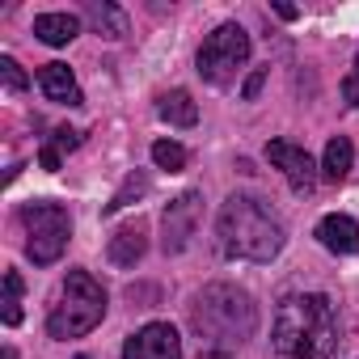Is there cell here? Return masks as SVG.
<instances>
[{
	"label": "cell",
	"mask_w": 359,
	"mask_h": 359,
	"mask_svg": "<svg viewBox=\"0 0 359 359\" xmlns=\"http://www.w3.org/2000/svg\"><path fill=\"white\" fill-rule=\"evenodd\" d=\"M338 346L334 304L317 292L292 296L275 313V351L287 359H330Z\"/></svg>",
	"instance_id": "1"
},
{
	"label": "cell",
	"mask_w": 359,
	"mask_h": 359,
	"mask_svg": "<svg viewBox=\"0 0 359 359\" xmlns=\"http://www.w3.org/2000/svg\"><path fill=\"white\" fill-rule=\"evenodd\" d=\"M216 241L229 258L271 262L283 250V224L254 195H233V199H224V208L216 216Z\"/></svg>",
	"instance_id": "2"
},
{
	"label": "cell",
	"mask_w": 359,
	"mask_h": 359,
	"mask_svg": "<svg viewBox=\"0 0 359 359\" xmlns=\"http://www.w3.org/2000/svg\"><path fill=\"white\" fill-rule=\"evenodd\" d=\"M191 321H195V330H199L203 359H224V351H233L241 338L254 334V325H258V309H254V300H250L241 287L212 283V287L199 296Z\"/></svg>",
	"instance_id": "3"
},
{
	"label": "cell",
	"mask_w": 359,
	"mask_h": 359,
	"mask_svg": "<svg viewBox=\"0 0 359 359\" xmlns=\"http://www.w3.org/2000/svg\"><path fill=\"white\" fill-rule=\"evenodd\" d=\"M102 317H106V292H102V283L93 275H85V271H68V279L60 287V300H55V309L47 317V334L60 338V342L64 338H81Z\"/></svg>",
	"instance_id": "4"
},
{
	"label": "cell",
	"mask_w": 359,
	"mask_h": 359,
	"mask_svg": "<svg viewBox=\"0 0 359 359\" xmlns=\"http://www.w3.org/2000/svg\"><path fill=\"white\" fill-rule=\"evenodd\" d=\"M22 220H26V233H30V237H26V254L34 258V266L60 262V254H64V245H68V237H72L68 212H64L60 203L39 199V203H26Z\"/></svg>",
	"instance_id": "5"
},
{
	"label": "cell",
	"mask_w": 359,
	"mask_h": 359,
	"mask_svg": "<svg viewBox=\"0 0 359 359\" xmlns=\"http://www.w3.org/2000/svg\"><path fill=\"white\" fill-rule=\"evenodd\" d=\"M245 60H250V34L237 22H224L199 47V76L208 85H229L245 68Z\"/></svg>",
	"instance_id": "6"
},
{
	"label": "cell",
	"mask_w": 359,
	"mask_h": 359,
	"mask_svg": "<svg viewBox=\"0 0 359 359\" xmlns=\"http://www.w3.org/2000/svg\"><path fill=\"white\" fill-rule=\"evenodd\" d=\"M199 229V191H182L161 216V250L165 254H182Z\"/></svg>",
	"instance_id": "7"
},
{
	"label": "cell",
	"mask_w": 359,
	"mask_h": 359,
	"mask_svg": "<svg viewBox=\"0 0 359 359\" xmlns=\"http://www.w3.org/2000/svg\"><path fill=\"white\" fill-rule=\"evenodd\" d=\"M123 359H182V338L169 321H148L123 342Z\"/></svg>",
	"instance_id": "8"
},
{
	"label": "cell",
	"mask_w": 359,
	"mask_h": 359,
	"mask_svg": "<svg viewBox=\"0 0 359 359\" xmlns=\"http://www.w3.org/2000/svg\"><path fill=\"white\" fill-rule=\"evenodd\" d=\"M266 161L292 182V191H300V195L313 191V182H317V165H313V156H309L300 144H292V140H271V144H266Z\"/></svg>",
	"instance_id": "9"
},
{
	"label": "cell",
	"mask_w": 359,
	"mask_h": 359,
	"mask_svg": "<svg viewBox=\"0 0 359 359\" xmlns=\"http://www.w3.org/2000/svg\"><path fill=\"white\" fill-rule=\"evenodd\" d=\"M39 85H43V93H47L51 102H60V106H81V102H85V97H81V85H76V76H72L68 64H43V68H39Z\"/></svg>",
	"instance_id": "10"
},
{
	"label": "cell",
	"mask_w": 359,
	"mask_h": 359,
	"mask_svg": "<svg viewBox=\"0 0 359 359\" xmlns=\"http://www.w3.org/2000/svg\"><path fill=\"white\" fill-rule=\"evenodd\" d=\"M317 241L330 250V254H359V224L351 216H325L317 224Z\"/></svg>",
	"instance_id": "11"
},
{
	"label": "cell",
	"mask_w": 359,
	"mask_h": 359,
	"mask_svg": "<svg viewBox=\"0 0 359 359\" xmlns=\"http://www.w3.org/2000/svg\"><path fill=\"white\" fill-rule=\"evenodd\" d=\"M34 34L47 47H68L81 34V18H72V13H39L34 18Z\"/></svg>",
	"instance_id": "12"
},
{
	"label": "cell",
	"mask_w": 359,
	"mask_h": 359,
	"mask_svg": "<svg viewBox=\"0 0 359 359\" xmlns=\"http://www.w3.org/2000/svg\"><path fill=\"white\" fill-rule=\"evenodd\" d=\"M144 250H148V237H144L140 224H127L110 237V262L114 266H135L144 258Z\"/></svg>",
	"instance_id": "13"
},
{
	"label": "cell",
	"mask_w": 359,
	"mask_h": 359,
	"mask_svg": "<svg viewBox=\"0 0 359 359\" xmlns=\"http://www.w3.org/2000/svg\"><path fill=\"white\" fill-rule=\"evenodd\" d=\"M85 18H89V26H93L97 34H106V39H123V34H127V13H123L118 5H110V0H89V5H85Z\"/></svg>",
	"instance_id": "14"
},
{
	"label": "cell",
	"mask_w": 359,
	"mask_h": 359,
	"mask_svg": "<svg viewBox=\"0 0 359 359\" xmlns=\"http://www.w3.org/2000/svg\"><path fill=\"white\" fill-rule=\"evenodd\" d=\"M156 114H161L169 127H195V123H199V106H195V97H191L187 89L165 93L161 106H156Z\"/></svg>",
	"instance_id": "15"
},
{
	"label": "cell",
	"mask_w": 359,
	"mask_h": 359,
	"mask_svg": "<svg viewBox=\"0 0 359 359\" xmlns=\"http://www.w3.org/2000/svg\"><path fill=\"white\" fill-rule=\"evenodd\" d=\"M351 161H355V148L346 135H334L325 144V156H321V173L330 177V182H342V177L351 173Z\"/></svg>",
	"instance_id": "16"
},
{
	"label": "cell",
	"mask_w": 359,
	"mask_h": 359,
	"mask_svg": "<svg viewBox=\"0 0 359 359\" xmlns=\"http://www.w3.org/2000/svg\"><path fill=\"white\" fill-rule=\"evenodd\" d=\"M152 161H156V169L177 173V169H187V148L173 144V140H156V144H152Z\"/></svg>",
	"instance_id": "17"
},
{
	"label": "cell",
	"mask_w": 359,
	"mask_h": 359,
	"mask_svg": "<svg viewBox=\"0 0 359 359\" xmlns=\"http://www.w3.org/2000/svg\"><path fill=\"white\" fill-rule=\"evenodd\" d=\"M144 191H148V177H144V173H131L127 182H123V191H118V195H114V199H110V203H106L102 212H106V216H114V212H123V208H127L131 199H140Z\"/></svg>",
	"instance_id": "18"
},
{
	"label": "cell",
	"mask_w": 359,
	"mask_h": 359,
	"mask_svg": "<svg viewBox=\"0 0 359 359\" xmlns=\"http://www.w3.org/2000/svg\"><path fill=\"white\" fill-rule=\"evenodd\" d=\"M0 81H5V89H9V93H22V89L30 85V76L22 72V64H18L13 55H0Z\"/></svg>",
	"instance_id": "19"
},
{
	"label": "cell",
	"mask_w": 359,
	"mask_h": 359,
	"mask_svg": "<svg viewBox=\"0 0 359 359\" xmlns=\"http://www.w3.org/2000/svg\"><path fill=\"white\" fill-rule=\"evenodd\" d=\"M342 97H346L351 106H359V55H355V68H351L346 81H342Z\"/></svg>",
	"instance_id": "20"
},
{
	"label": "cell",
	"mask_w": 359,
	"mask_h": 359,
	"mask_svg": "<svg viewBox=\"0 0 359 359\" xmlns=\"http://www.w3.org/2000/svg\"><path fill=\"white\" fill-rule=\"evenodd\" d=\"M262 85H266V68H254V72H250V81H245V89H241V97H245V102H254V97L262 93Z\"/></svg>",
	"instance_id": "21"
},
{
	"label": "cell",
	"mask_w": 359,
	"mask_h": 359,
	"mask_svg": "<svg viewBox=\"0 0 359 359\" xmlns=\"http://www.w3.org/2000/svg\"><path fill=\"white\" fill-rule=\"evenodd\" d=\"M51 144H55V148H76V144H81V135H76L72 127H55V135H51Z\"/></svg>",
	"instance_id": "22"
},
{
	"label": "cell",
	"mask_w": 359,
	"mask_h": 359,
	"mask_svg": "<svg viewBox=\"0 0 359 359\" xmlns=\"http://www.w3.org/2000/svg\"><path fill=\"white\" fill-rule=\"evenodd\" d=\"M39 161H43V169H51V173H55V169L64 165V156H60V148H55V144H43V152H39Z\"/></svg>",
	"instance_id": "23"
},
{
	"label": "cell",
	"mask_w": 359,
	"mask_h": 359,
	"mask_svg": "<svg viewBox=\"0 0 359 359\" xmlns=\"http://www.w3.org/2000/svg\"><path fill=\"white\" fill-rule=\"evenodd\" d=\"M275 13H279L283 22H296V5H283V0H279V5H275Z\"/></svg>",
	"instance_id": "24"
},
{
	"label": "cell",
	"mask_w": 359,
	"mask_h": 359,
	"mask_svg": "<svg viewBox=\"0 0 359 359\" xmlns=\"http://www.w3.org/2000/svg\"><path fill=\"white\" fill-rule=\"evenodd\" d=\"M76 359H89V355H76Z\"/></svg>",
	"instance_id": "25"
}]
</instances>
